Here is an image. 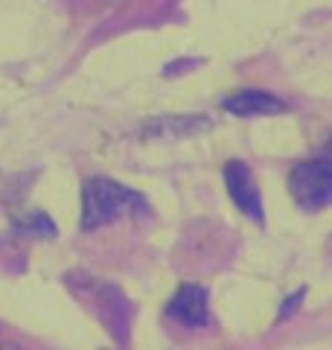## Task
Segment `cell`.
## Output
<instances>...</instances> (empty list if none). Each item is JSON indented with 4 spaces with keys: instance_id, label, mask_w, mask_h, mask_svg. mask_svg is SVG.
I'll return each instance as SVG.
<instances>
[{
    "instance_id": "8992f818",
    "label": "cell",
    "mask_w": 332,
    "mask_h": 350,
    "mask_svg": "<svg viewBox=\"0 0 332 350\" xmlns=\"http://www.w3.org/2000/svg\"><path fill=\"white\" fill-rule=\"evenodd\" d=\"M210 126V117H198V114H186V117H158L152 123L143 126V137L161 140V137H184V135H195Z\"/></svg>"
},
{
    "instance_id": "ba28073f",
    "label": "cell",
    "mask_w": 332,
    "mask_h": 350,
    "mask_svg": "<svg viewBox=\"0 0 332 350\" xmlns=\"http://www.w3.org/2000/svg\"><path fill=\"white\" fill-rule=\"evenodd\" d=\"M303 295H306V289H297V292L292 295V298H286V301H283V306H280V319H277V321H286V319H289V315L297 310V306H301Z\"/></svg>"
},
{
    "instance_id": "3957f363",
    "label": "cell",
    "mask_w": 332,
    "mask_h": 350,
    "mask_svg": "<svg viewBox=\"0 0 332 350\" xmlns=\"http://www.w3.org/2000/svg\"><path fill=\"white\" fill-rule=\"evenodd\" d=\"M225 184L234 204L245 213L251 222L265 225V213H262V199H260V187L253 181V172L248 163L242 161H227L225 163Z\"/></svg>"
},
{
    "instance_id": "52a82bcc",
    "label": "cell",
    "mask_w": 332,
    "mask_h": 350,
    "mask_svg": "<svg viewBox=\"0 0 332 350\" xmlns=\"http://www.w3.org/2000/svg\"><path fill=\"white\" fill-rule=\"evenodd\" d=\"M38 228H44L47 234H53V225L44 213H29L27 219H18V231H29V234H38Z\"/></svg>"
},
{
    "instance_id": "7a4b0ae2",
    "label": "cell",
    "mask_w": 332,
    "mask_h": 350,
    "mask_svg": "<svg viewBox=\"0 0 332 350\" xmlns=\"http://www.w3.org/2000/svg\"><path fill=\"white\" fill-rule=\"evenodd\" d=\"M289 193L303 211H320L332 202V158L301 161L289 175Z\"/></svg>"
},
{
    "instance_id": "277c9868",
    "label": "cell",
    "mask_w": 332,
    "mask_h": 350,
    "mask_svg": "<svg viewBox=\"0 0 332 350\" xmlns=\"http://www.w3.org/2000/svg\"><path fill=\"white\" fill-rule=\"evenodd\" d=\"M166 315L184 327H204L210 321V304H207V289L198 283H184V286L172 295Z\"/></svg>"
},
{
    "instance_id": "5b68a950",
    "label": "cell",
    "mask_w": 332,
    "mask_h": 350,
    "mask_svg": "<svg viewBox=\"0 0 332 350\" xmlns=\"http://www.w3.org/2000/svg\"><path fill=\"white\" fill-rule=\"evenodd\" d=\"M225 111L236 114V117H265V114H283L286 103L280 96H274L268 91H257V88H245V91H236L225 96Z\"/></svg>"
},
{
    "instance_id": "6da1fadb",
    "label": "cell",
    "mask_w": 332,
    "mask_h": 350,
    "mask_svg": "<svg viewBox=\"0 0 332 350\" xmlns=\"http://www.w3.org/2000/svg\"><path fill=\"white\" fill-rule=\"evenodd\" d=\"M131 211L146 213L149 207L143 196L128 190L126 184L105 178V175H96V178H87L82 184V231H94V228L114 222L117 216Z\"/></svg>"
},
{
    "instance_id": "9c48e42d",
    "label": "cell",
    "mask_w": 332,
    "mask_h": 350,
    "mask_svg": "<svg viewBox=\"0 0 332 350\" xmlns=\"http://www.w3.org/2000/svg\"><path fill=\"white\" fill-rule=\"evenodd\" d=\"M0 350H18L15 345H0Z\"/></svg>"
}]
</instances>
